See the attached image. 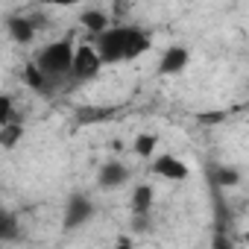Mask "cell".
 <instances>
[{"label":"cell","instance_id":"6da1fadb","mask_svg":"<svg viewBox=\"0 0 249 249\" xmlns=\"http://www.w3.org/2000/svg\"><path fill=\"white\" fill-rule=\"evenodd\" d=\"M153 47L150 33H144L141 27H106L103 33L94 36V50L106 65H120V62H132L138 56H144Z\"/></svg>","mask_w":249,"mask_h":249},{"label":"cell","instance_id":"7a4b0ae2","mask_svg":"<svg viewBox=\"0 0 249 249\" xmlns=\"http://www.w3.org/2000/svg\"><path fill=\"white\" fill-rule=\"evenodd\" d=\"M71 59H73V41L71 38H56V41H47L36 50L33 62L36 68L47 76V79H65L71 76Z\"/></svg>","mask_w":249,"mask_h":249},{"label":"cell","instance_id":"3957f363","mask_svg":"<svg viewBox=\"0 0 249 249\" xmlns=\"http://www.w3.org/2000/svg\"><path fill=\"white\" fill-rule=\"evenodd\" d=\"M94 214H97L94 199H91L88 194H82V191H73V194L68 196V202H65V211H62V226H65L68 231H76V229L88 226V223L94 220Z\"/></svg>","mask_w":249,"mask_h":249},{"label":"cell","instance_id":"277c9868","mask_svg":"<svg viewBox=\"0 0 249 249\" xmlns=\"http://www.w3.org/2000/svg\"><path fill=\"white\" fill-rule=\"evenodd\" d=\"M100 71H103V62H100L94 44H79V47H73V59H71V76H73V79L88 82V79H94Z\"/></svg>","mask_w":249,"mask_h":249},{"label":"cell","instance_id":"5b68a950","mask_svg":"<svg viewBox=\"0 0 249 249\" xmlns=\"http://www.w3.org/2000/svg\"><path fill=\"white\" fill-rule=\"evenodd\" d=\"M41 18H36V12H15L6 18V36L15 44H33L38 36Z\"/></svg>","mask_w":249,"mask_h":249},{"label":"cell","instance_id":"8992f818","mask_svg":"<svg viewBox=\"0 0 249 249\" xmlns=\"http://www.w3.org/2000/svg\"><path fill=\"white\" fill-rule=\"evenodd\" d=\"M126 179H129V167L117 159L103 161L100 170H97V188L100 191H117V188L126 185Z\"/></svg>","mask_w":249,"mask_h":249},{"label":"cell","instance_id":"52a82bcc","mask_svg":"<svg viewBox=\"0 0 249 249\" xmlns=\"http://www.w3.org/2000/svg\"><path fill=\"white\" fill-rule=\"evenodd\" d=\"M153 173H156L159 179H167V182H185V179L191 176V167H188L179 156L164 153V156L153 159Z\"/></svg>","mask_w":249,"mask_h":249},{"label":"cell","instance_id":"ba28073f","mask_svg":"<svg viewBox=\"0 0 249 249\" xmlns=\"http://www.w3.org/2000/svg\"><path fill=\"white\" fill-rule=\"evenodd\" d=\"M188 65H191V50L173 44V47H167V50L161 53V59H159V73H161V76H179Z\"/></svg>","mask_w":249,"mask_h":249},{"label":"cell","instance_id":"9c48e42d","mask_svg":"<svg viewBox=\"0 0 249 249\" xmlns=\"http://www.w3.org/2000/svg\"><path fill=\"white\" fill-rule=\"evenodd\" d=\"M208 176H211V182L217 188H237L240 179H243L240 167H234V164H217V167L208 170Z\"/></svg>","mask_w":249,"mask_h":249},{"label":"cell","instance_id":"30bf717a","mask_svg":"<svg viewBox=\"0 0 249 249\" xmlns=\"http://www.w3.org/2000/svg\"><path fill=\"white\" fill-rule=\"evenodd\" d=\"M18 237H21V223H18V217H15L9 208L0 205V243H12V240H18Z\"/></svg>","mask_w":249,"mask_h":249},{"label":"cell","instance_id":"8fae6325","mask_svg":"<svg viewBox=\"0 0 249 249\" xmlns=\"http://www.w3.org/2000/svg\"><path fill=\"white\" fill-rule=\"evenodd\" d=\"M153 202H156V194L150 185H135L132 191V214H150L153 211Z\"/></svg>","mask_w":249,"mask_h":249},{"label":"cell","instance_id":"7c38bea8","mask_svg":"<svg viewBox=\"0 0 249 249\" xmlns=\"http://www.w3.org/2000/svg\"><path fill=\"white\" fill-rule=\"evenodd\" d=\"M21 141H24V126L18 120H9V123L0 126V147L3 150H15Z\"/></svg>","mask_w":249,"mask_h":249},{"label":"cell","instance_id":"4fadbf2b","mask_svg":"<svg viewBox=\"0 0 249 249\" xmlns=\"http://www.w3.org/2000/svg\"><path fill=\"white\" fill-rule=\"evenodd\" d=\"M79 24H82L91 36H97V33H103V30L108 27V12H103V9H85V12L79 15Z\"/></svg>","mask_w":249,"mask_h":249},{"label":"cell","instance_id":"5bb4252c","mask_svg":"<svg viewBox=\"0 0 249 249\" xmlns=\"http://www.w3.org/2000/svg\"><path fill=\"white\" fill-rule=\"evenodd\" d=\"M24 79H27V85H30L33 91H38V94H50L53 79H47V76L36 68V62H33V59H30V62H27V68H24Z\"/></svg>","mask_w":249,"mask_h":249},{"label":"cell","instance_id":"9a60e30c","mask_svg":"<svg viewBox=\"0 0 249 249\" xmlns=\"http://www.w3.org/2000/svg\"><path fill=\"white\" fill-rule=\"evenodd\" d=\"M156 147H159V135L156 132H141L135 141H132V153L138 159H153L156 156Z\"/></svg>","mask_w":249,"mask_h":249},{"label":"cell","instance_id":"2e32d148","mask_svg":"<svg viewBox=\"0 0 249 249\" xmlns=\"http://www.w3.org/2000/svg\"><path fill=\"white\" fill-rule=\"evenodd\" d=\"M9 120H15V103H12L9 94H0V126L9 123Z\"/></svg>","mask_w":249,"mask_h":249},{"label":"cell","instance_id":"e0dca14e","mask_svg":"<svg viewBox=\"0 0 249 249\" xmlns=\"http://www.w3.org/2000/svg\"><path fill=\"white\" fill-rule=\"evenodd\" d=\"M44 6H59V9H68V6H79V0H41Z\"/></svg>","mask_w":249,"mask_h":249},{"label":"cell","instance_id":"ac0fdd59","mask_svg":"<svg viewBox=\"0 0 249 249\" xmlns=\"http://www.w3.org/2000/svg\"><path fill=\"white\" fill-rule=\"evenodd\" d=\"M24 3H30V0H24Z\"/></svg>","mask_w":249,"mask_h":249}]
</instances>
